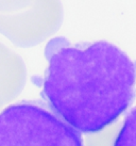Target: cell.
Instances as JSON below:
<instances>
[{
    "mask_svg": "<svg viewBox=\"0 0 136 146\" xmlns=\"http://www.w3.org/2000/svg\"><path fill=\"white\" fill-rule=\"evenodd\" d=\"M48 66L42 96L82 133L113 125L134 102L136 62L106 41L71 44L56 37L46 46Z\"/></svg>",
    "mask_w": 136,
    "mask_h": 146,
    "instance_id": "cell-1",
    "label": "cell"
},
{
    "mask_svg": "<svg viewBox=\"0 0 136 146\" xmlns=\"http://www.w3.org/2000/svg\"><path fill=\"white\" fill-rule=\"evenodd\" d=\"M0 146H84V140L50 107L22 100L0 113Z\"/></svg>",
    "mask_w": 136,
    "mask_h": 146,
    "instance_id": "cell-2",
    "label": "cell"
},
{
    "mask_svg": "<svg viewBox=\"0 0 136 146\" xmlns=\"http://www.w3.org/2000/svg\"><path fill=\"white\" fill-rule=\"evenodd\" d=\"M63 23L61 0H32L27 8L15 13H0V33L22 48L45 42Z\"/></svg>",
    "mask_w": 136,
    "mask_h": 146,
    "instance_id": "cell-3",
    "label": "cell"
},
{
    "mask_svg": "<svg viewBox=\"0 0 136 146\" xmlns=\"http://www.w3.org/2000/svg\"><path fill=\"white\" fill-rule=\"evenodd\" d=\"M27 81V68L22 58L0 43V108L13 102Z\"/></svg>",
    "mask_w": 136,
    "mask_h": 146,
    "instance_id": "cell-4",
    "label": "cell"
},
{
    "mask_svg": "<svg viewBox=\"0 0 136 146\" xmlns=\"http://www.w3.org/2000/svg\"><path fill=\"white\" fill-rule=\"evenodd\" d=\"M114 146H136V107L124 118Z\"/></svg>",
    "mask_w": 136,
    "mask_h": 146,
    "instance_id": "cell-5",
    "label": "cell"
},
{
    "mask_svg": "<svg viewBox=\"0 0 136 146\" xmlns=\"http://www.w3.org/2000/svg\"><path fill=\"white\" fill-rule=\"evenodd\" d=\"M120 128V124L116 123L99 132L89 133L84 140V146H114Z\"/></svg>",
    "mask_w": 136,
    "mask_h": 146,
    "instance_id": "cell-6",
    "label": "cell"
},
{
    "mask_svg": "<svg viewBox=\"0 0 136 146\" xmlns=\"http://www.w3.org/2000/svg\"><path fill=\"white\" fill-rule=\"evenodd\" d=\"M32 0H0V13L9 14L24 10Z\"/></svg>",
    "mask_w": 136,
    "mask_h": 146,
    "instance_id": "cell-7",
    "label": "cell"
}]
</instances>
